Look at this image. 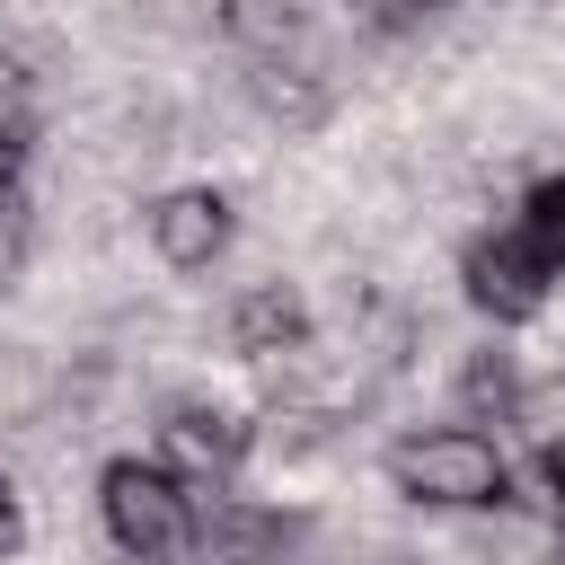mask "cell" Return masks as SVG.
<instances>
[{
    "label": "cell",
    "mask_w": 565,
    "mask_h": 565,
    "mask_svg": "<svg viewBox=\"0 0 565 565\" xmlns=\"http://www.w3.org/2000/svg\"><path fill=\"white\" fill-rule=\"evenodd\" d=\"M150 247L168 265H212L230 247V203L212 185H185V194H159L150 203Z\"/></svg>",
    "instance_id": "obj_4"
},
{
    "label": "cell",
    "mask_w": 565,
    "mask_h": 565,
    "mask_svg": "<svg viewBox=\"0 0 565 565\" xmlns=\"http://www.w3.org/2000/svg\"><path fill=\"white\" fill-rule=\"evenodd\" d=\"M26 539V521H18V494H9V477H0V556Z\"/></svg>",
    "instance_id": "obj_13"
},
{
    "label": "cell",
    "mask_w": 565,
    "mask_h": 565,
    "mask_svg": "<svg viewBox=\"0 0 565 565\" xmlns=\"http://www.w3.org/2000/svg\"><path fill=\"white\" fill-rule=\"evenodd\" d=\"M168 450H177L194 477H230L238 450H247V433H238V415H221V406H185V415H168Z\"/></svg>",
    "instance_id": "obj_7"
},
{
    "label": "cell",
    "mask_w": 565,
    "mask_h": 565,
    "mask_svg": "<svg viewBox=\"0 0 565 565\" xmlns=\"http://www.w3.org/2000/svg\"><path fill=\"white\" fill-rule=\"evenodd\" d=\"M468 300H477L486 318H530V309L547 300V256L530 247V230L468 247Z\"/></svg>",
    "instance_id": "obj_3"
},
{
    "label": "cell",
    "mask_w": 565,
    "mask_h": 565,
    "mask_svg": "<svg viewBox=\"0 0 565 565\" xmlns=\"http://www.w3.org/2000/svg\"><path fill=\"white\" fill-rule=\"evenodd\" d=\"M388 477H397V494L450 503V512H477V503L503 494V459H494V441L468 433V424H441V433L397 441V450H388Z\"/></svg>",
    "instance_id": "obj_1"
},
{
    "label": "cell",
    "mask_w": 565,
    "mask_h": 565,
    "mask_svg": "<svg viewBox=\"0 0 565 565\" xmlns=\"http://www.w3.org/2000/svg\"><path fill=\"white\" fill-rule=\"evenodd\" d=\"M247 97L274 124H318L327 115V79L309 71V53H247Z\"/></svg>",
    "instance_id": "obj_6"
},
{
    "label": "cell",
    "mask_w": 565,
    "mask_h": 565,
    "mask_svg": "<svg viewBox=\"0 0 565 565\" xmlns=\"http://www.w3.org/2000/svg\"><path fill=\"white\" fill-rule=\"evenodd\" d=\"M203 539H212L221 565H282L300 547V521H282L265 503H212L203 512Z\"/></svg>",
    "instance_id": "obj_5"
},
{
    "label": "cell",
    "mask_w": 565,
    "mask_h": 565,
    "mask_svg": "<svg viewBox=\"0 0 565 565\" xmlns=\"http://www.w3.org/2000/svg\"><path fill=\"white\" fill-rule=\"evenodd\" d=\"M26 230H35V212H26V203H18L9 185H0V282H9L18 265H26Z\"/></svg>",
    "instance_id": "obj_12"
},
{
    "label": "cell",
    "mask_w": 565,
    "mask_h": 565,
    "mask_svg": "<svg viewBox=\"0 0 565 565\" xmlns=\"http://www.w3.org/2000/svg\"><path fill=\"white\" fill-rule=\"evenodd\" d=\"M424 9H441V0H371V18H388V26H406V18H424Z\"/></svg>",
    "instance_id": "obj_14"
},
{
    "label": "cell",
    "mask_w": 565,
    "mask_h": 565,
    "mask_svg": "<svg viewBox=\"0 0 565 565\" xmlns=\"http://www.w3.org/2000/svg\"><path fill=\"white\" fill-rule=\"evenodd\" d=\"M26 132H35V97H26V71L0 53V185L18 177V159H26Z\"/></svg>",
    "instance_id": "obj_9"
},
{
    "label": "cell",
    "mask_w": 565,
    "mask_h": 565,
    "mask_svg": "<svg viewBox=\"0 0 565 565\" xmlns=\"http://www.w3.org/2000/svg\"><path fill=\"white\" fill-rule=\"evenodd\" d=\"M547 477H556V486H565V433H556V441H547Z\"/></svg>",
    "instance_id": "obj_15"
},
{
    "label": "cell",
    "mask_w": 565,
    "mask_h": 565,
    "mask_svg": "<svg viewBox=\"0 0 565 565\" xmlns=\"http://www.w3.org/2000/svg\"><path fill=\"white\" fill-rule=\"evenodd\" d=\"M530 247H539L547 265H565V177H547V185L530 194Z\"/></svg>",
    "instance_id": "obj_11"
},
{
    "label": "cell",
    "mask_w": 565,
    "mask_h": 565,
    "mask_svg": "<svg viewBox=\"0 0 565 565\" xmlns=\"http://www.w3.org/2000/svg\"><path fill=\"white\" fill-rule=\"evenodd\" d=\"M97 503H106L115 547L141 556V565H168V556H185V539H194V503L177 494V477H159V468H141V459H115L106 486H97Z\"/></svg>",
    "instance_id": "obj_2"
},
{
    "label": "cell",
    "mask_w": 565,
    "mask_h": 565,
    "mask_svg": "<svg viewBox=\"0 0 565 565\" xmlns=\"http://www.w3.org/2000/svg\"><path fill=\"white\" fill-rule=\"evenodd\" d=\"M468 406H486V415H512V406H521V380H512L503 353H477V362H468Z\"/></svg>",
    "instance_id": "obj_10"
},
{
    "label": "cell",
    "mask_w": 565,
    "mask_h": 565,
    "mask_svg": "<svg viewBox=\"0 0 565 565\" xmlns=\"http://www.w3.org/2000/svg\"><path fill=\"white\" fill-rule=\"evenodd\" d=\"M300 327H309V309H300L291 282H256V291L238 300V344H247V353H291Z\"/></svg>",
    "instance_id": "obj_8"
}]
</instances>
